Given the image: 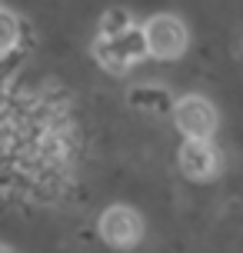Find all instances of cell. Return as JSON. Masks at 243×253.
<instances>
[{"label":"cell","mask_w":243,"mask_h":253,"mask_svg":"<svg viewBox=\"0 0 243 253\" xmlns=\"http://www.w3.org/2000/svg\"><path fill=\"white\" fill-rule=\"evenodd\" d=\"M147 53H150V47H147L143 27H130L123 34H117V37H100L97 47H93V57L107 74H127Z\"/></svg>","instance_id":"1"},{"label":"cell","mask_w":243,"mask_h":253,"mask_svg":"<svg viewBox=\"0 0 243 253\" xmlns=\"http://www.w3.org/2000/svg\"><path fill=\"white\" fill-rule=\"evenodd\" d=\"M177 164L187 180L203 183V180H210L220 170V157L210 140H183V147L177 153Z\"/></svg>","instance_id":"5"},{"label":"cell","mask_w":243,"mask_h":253,"mask_svg":"<svg viewBox=\"0 0 243 253\" xmlns=\"http://www.w3.org/2000/svg\"><path fill=\"white\" fill-rule=\"evenodd\" d=\"M133 27V20H130V13L127 10H110L107 17H103V24H100V37H117V34H123V30H130Z\"/></svg>","instance_id":"8"},{"label":"cell","mask_w":243,"mask_h":253,"mask_svg":"<svg viewBox=\"0 0 243 253\" xmlns=\"http://www.w3.org/2000/svg\"><path fill=\"white\" fill-rule=\"evenodd\" d=\"M173 124L187 140H210L217 133V110L203 97H183L173 107Z\"/></svg>","instance_id":"3"},{"label":"cell","mask_w":243,"mask_h":253,"mask_svg":"<svg viewBox=\"0 0 243 253\" xmlns=\"http://www.w3.org/2000/svg\"><path fill=\"white\" fill-rule=\"evenodd\" d=\"M130 103L143 107V110H157V114H163V110L173 114V107H177V100H170L166 90H157V87H137L130 93Z\"/></svg>","instance_id":"6"},{"label":"cell","mask_w":243,"mask_h":253,"mask_svg":"<svg viewBox=\"0 0 243 253\" xmlns=\"http://www.w3.org/2000/svg\"><path fill=\"white\" fill-rule=\"evenodd\" d=\"M100 237L110 247L117 250H130V247H137L143 237V220L140 213L133 210V207H123V203H117V207H107L100 216Z\"/></svg>","instance_id":"4"},{"label":"cell","mask_w":243,"mask_h":253,"mask_svg":"<svg viewBox=\"0 0 243 253\" xmlns=\"http://www.w3.org/2000/svg\"><path fill=\"white\" fill-rule=\"evenodd\" d=\"M0 253H10V250H7V247H0Z\"/></svg>","instance_id":"9"},{"label":"cell","mask_w":243,"mask_h":253,"mask_svg":"<svg viewBox=\"0 0 243 253\" xmlns=\"http://www.w3.org/2000/svg\"><path fill=\"white\" fill-rule=\"evenodd\" d=\"M20 40V20L13 17L10 10H0V57L10 53Z\"/></svg>","instance_id":"7"},{"label":"cell","mask_w":243,"mask_h":253,"mask_svg":"<svg viewBox=\"0 0 243 253\" xmlns=\"http://www.w3.org/2000/svg\"><path fill=\"white\" fill-rule=\"evenodd\" d=\"M143 34H147V47H150V57L157 60H173L187 50V27L183 20H177L173 13H160V17H150L143 24Z\"/></svg>","instance_id":"2"}]
</instances>
